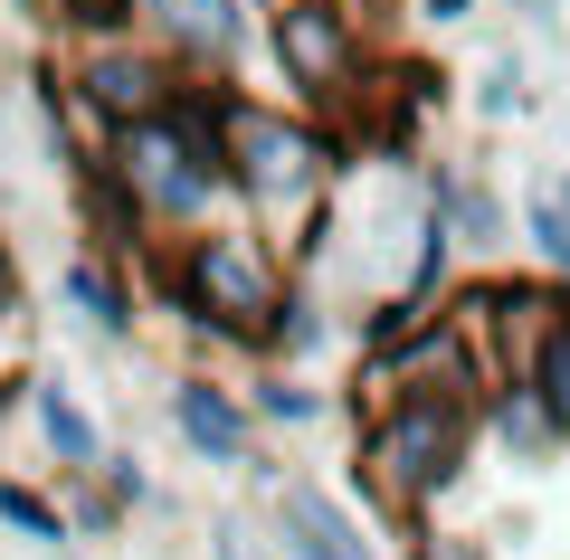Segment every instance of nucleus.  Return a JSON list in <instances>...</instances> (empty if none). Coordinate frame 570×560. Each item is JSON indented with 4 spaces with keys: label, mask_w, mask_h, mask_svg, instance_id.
<instances>
[{
    "label": "nucleus",
    "mask_w": 570,
    "mask_h": 560,
    "mask_svg": "<svg viewBox=\"0 0 570 560\" xmlns=\"http://www.w3.org/2000/svg\"><path fill=\"white\" fill-rule=\"evenodd\" d=\"M58 503H67V522H77V541H115L124 522H134V513H124V503L105 494L96 475H58Z\"/></svg>",
    "instance_id": "412c9836"
},
{
    "label": "nucleus",
    "mask_w": 570,
    "mask_h": 560,
    "mask_svg": "<svg viewBox=\"0 0 570 560\" xmlns=\"http://www.w3.org/2000/svg\"><path fill=\"white\" fill-rule=\"evenodd\" d=\"M381 48H362V29L333 10V0H276L257 20V67H266V96H285L295 115H314L333 143H343L352 105H362V77Z\"/></svg>",
    "instance_id": "39448f33"
},
{
    "label": "nucleus",
    "mask_w": 570,
    "mask_h": 560,
    "mask_svg": "<svg viewBox=\"0 0 570 560\" xmlns=\"http://www.w3.org/2000/svg\"><path fill=\"white\" fill-rule=\"evenodd\" d=\"M400 560H504V551L466 522H419V532H400Z\"/></svg>",
    "instance_id": "5701e85b"
},
{
    "label": "nucleus",
    "mask_w": 570,
    "mask_h": 560,
    "mask_svg": "<svg viewBox=\"0 0 570 560\" xmlns=\"http://www.w3.org/2000/svg\"><path fill=\"white\" fill-rule=\"evenodd\" d=\"M29 29H48L58 48H96V39H134V0H10Z\"/></svg>",
    "instance_id": "dca6fc26"
},
{
    "label": "nucleus",
    "mask_w": 570,
    "mask_h": 560,
    "mask_svg": "<svg viewBox=\"0 0 570 560\" xmlns=\"http://www.w3.org/2000/svg\"><path fill=\"white\" fill-rule=\"evenodd\" d=\"M475 115H485V124H523V115H532V67H523V48H494V58L475 67Z\"/></svg>",
    "instance_id": "a211bd4d"
},
{
    "label": "nucleus",
    "mask_w": 570,
    "mask_h": 560,
    "mask_svg": "<svg viewBox=\"0 0 570 560\" xmlns=\"http://www.w3.org/2000/svg\"><path fill=\"white\" fill-rule=\"evenodd\" d=\"M96 484H105V494L124 503V513H171V494L153 484V465H142V446H105V456H96Z\"/></svg>",
    "instance_id": "aec40b11"
},
{
    "label": "nucleus",
    "mask_w": 570,
    "mask_h": 560,
    "mask_svg": "<svg viewBox=\"0 0 570 560\" xmlns=\"http://www.w3.org/2000/svg\"><path fill=\"white\" fill-rule=\"evenodd\" d=\"M0 532H20L29 551H48V560H77V522H67V503L48 494V484H29V475H0Z\"/></svg>",
    "instance_id": "2eb2a0df"
},
{
    "label": "nucleus",
    "mask_w": 570,
    "mask_h": 560,
    "mask_svg": "<svg viewBox=\"0 0 570 560\" xmlns=\"http://www.w3.org/2000/svg\"><path fill=\"white\" fill-rule=\"evenodd\" d=\"M163 419H171V438L190 446V465L247 475L257 494H276V484L295 475V465H276V456H266V428H257V409H247V390L228 381V371H209V361L171 371V390H163Z\"/></svg>",
    "instance_id": "423d86ee"
},
{
    "label": "nucleus",
    "mask_w": 570,
    "mask_h": 560,
    "mask_svg": "<svg viewBox=\"0 0 570 560\" xmlns=\"http://www.w3.org/2000/svg\"><path fill=\"white\" fill-rule=\"evenodd\" d=\"M419 200L448 219L456 257H485V266H504V257H513V209H504V190L485 180V161L419 153Z\"/></svg>",
    "instance_id": "9b49d317"
},
{
    "label": "nucleus",
    "mask_w": 570,
    "mask_h": 560,
    "mask_svg": "<svg viewBox=\"0 0 570 560\" xmlns=\"http://www.w3.org/2000/svg\"><path fill=\"white\" fill-rule=\"evenodd\" d=\"M257 10H276V0H257Z\"/></svg>",
    "instance_id": "bb28decb"
},
{
    "label": "nucleus",
    "mask_w": 570,
    "mask_h": 560,
    "mask_svg": "<svg viewBox=\"0 0 570 560\" xmlns=\"http://www.w3.org/2000/svg\"><path fill=\"white\" fill-rule=\"evenodd\" d=\"M142 295H153V314L181 323L190 352L266 361L276 314L295 304V266H285L247 219H219V228H200V238L163 247V257L142 266Z\"/></svg>",
    "instance_id": "7ed1b4c3"
},
{
    "label": "nucleus",
    "mask_w": 570,
    "mask_h": 560,
    "mask_svg": "<svg viewBox=\"0 0 570 560\" xmlns=\"http://www.w3.org/2000/svg\"><path fill=\"white\" fill-rule=\"evenodd\" d=\"M0 352L29 361V266H20L10 238H0Z\"/></svg>",
    "instance_id": "b1692460"
},
{
    "label": "nucleus",
    "mask_w": 570,
    "mask_h": 560,
    "mask_svg": "<svg viewBox=\"0 0 570 560\" xmlns=\"http://www.w3.org/2000/svg\"><path fill=\"white\" fill-rule=\"evenodd\" d=\"M20 419L39 428V446H48L58 475H96V456L115 446V438L96 428V409H86V390L67 381V371H48V361L29 371V409H20Z\"/></svg>",
    "instance_id": "f8f14e48"
},
{
    "label": "nucleus",
    "mask_w": 570,
    "mask_h": 560,
    "mask_svg": "<svg viewBox=\"0 0 570 560\" xmlns=\"http://www.w3.org/2000/svg\"><path fill=\"white\" fill-rule=\"evenodd\" d=\"M257 0H134V39L171 58L190 86H247L257 77Z\"/></svg>",
    "instance_id": "0eeeda50"
},
{
    "label": "nucleus",
    "mask_w": 570,
    "mask_h": 560,
    "mask_svg": "<svg viewBox=\"0 0 570 560\" xmlns=\"http://www.w3.org/2000/svg\"><path fill=\"white\" fill-rule=\"evenodd\" d=\"M333 10H343L352 29H362V48H419V20H409V0H333Z\"/></svg>",
    "instance_id": "4be33fe9"
},
{
    "label": "nucleus",
    "mask_w": 570,
    "mask_h": 560,
    "mask_svg": "<svg viewBox=\"0 0 570 560\" xmlns=\"http://www.w3.org/2000/svg\"><path fill=\"white\" fill-rule=\"evenodd\" d=\"M266 541H276V560H381L371 522L352 513L324 475H285L276 494H266Z\"/></svg>",
    "instance_id": "1a4fd4ad"
},
{
    "label": "nucleus",
    "mask_w": 570,
    "mask_h": 560,
    "mask_svg": "<svg viewBox=\"0 0 570 560\" xmlns=\"http://www.w3.org/2000/svg\"><path fill=\"white\" fill-rule=\"evenodd\" d=\"M219 96V143H228V190H238V219L276 247L295 276L324 257L333 209H343L352 153L324 134L314 115H295L266 86H209Z\"/></svg>",
    "instance_id": "f257e3e1"
},
{
    "label": "nucleus",
    "mask_w": 570,
    "mask_h": 560,
    "mask_svg": "<svg viewBox=\"0 0 570 560\" xmlns=\"http://www.w3.org/2000/svg\"><path fill=\"white\" fill-rule=\"evenodd\" d=\"M523 247H532V266L551 285H570V171H551V180L523 190Z\"/></svg>",
    "instance_id": "f3484780"
},
{
    "label": "nucleus",
    "mask_w": 570,
    "mask_h": 560,
    "mask_svg": "<svg viewBox=\"0 0 570 560\" xmlns=\"http://www.w3.org/2000/svg\"><path fill=\"white\" fill-rule=\"evenodd\" d=\"M523 390L542 400V419H551V428L570 438V314L551 323V333H542V352L523 361Z\"/></svg>",
    "instance_id": "6ab92c4d"
},
{
    "label": "nucleus",
    "mask_w": 570,
    "mask_h": 560,
    "mask_svg": "<svg viewBox=\"0 0 570 560\" xmlns=\"http://www.w3.org/2000/svg\"><path fill=\"white\" fill-rule=\"evenodd\" d=\"M209 560H276V541L247 513H209Z\"/></svg>",
    "instance_id": "393cba45"
},
{
    "label": "nucleus",
    "mask_w": 570,
    "mask_h": 560,
    "mask_svg": "<svg viewBox=\"0 0 570 560\" xmlns=\"http://www.w3.org/2000/svg\"><path fill=\"white\" fill-rule=\"evenodd\" d=\"M58 314L77 323L96 352H134L142 323H153V295H142L134 266L96 257V247H67V257H58Z\"/></svg>",
    "instance_id": "9d476101"
},
{
    "label": "nucleus",
    "mask_w": 570,
    "mask_h": 560,
    "mask_svg": "<svg viewBox=\"0 0 570 560\" xmlns=\"http://www.w3.org/2000/svg\"><path fill=\"white\" fill-rule=\"evenodd\" d=\"M58 77L67 96L86 105V115L115 134V124H142V115H163V105H181V67L153 58L142 39H96V48H58Z\"/></svg>",
    "instance_id": "6e6552de"
},
{
    "label": "nucleus",
    "mask_w": 570,
    "mask_h": 560,
    "mask_svg": "<svg viewBox=\"0 0 570 560\" xmlns=\"http://www.w3.org/2000/svg\"><path fill=\"white\" fill-rule=\"evenodd\" d=\"M475 456H485V409L475 400H400L352 428V494L390 532H419L475 475Z\"/></svg>",
    "instance_id": "20e7f679"
},
{
    "label": "nucleus",
    "mask_w": 570,
    "mask_h": 560,
    "mask_svg": "<svg viewBox=\"0 0 570 560\" xmlns=\"http://www.w3.org/2000/svg\"><path fill=\"white\" fill-rule=\"evenodd\" d=\"M247 409H257V428L266 438H305V428H324V419H343V400L333 390H314L305 371H285V361H247Z\"/></svg>",
    "instance_id": "ddd939ff"
},
{
    "label": "nucleus",
    "mask_w": 570,
    "mask_h": 560,
    "mask_svg": "<svg viewBox=\"0 0 570 560\" xmlns=\"http://www.w3.org/2000/svg\"><path fill=\"white\" fill-rule=\"evenodd\" d=\"M485 0H409V20H419V39H438V29H456V20H475Z\"/></svg>",
    "instance_id": "a878e982"
},
{
    "label": "nucleus",
    "mask_w": 570,
    "mask_h": 560,
    "mask_svg": "<svg viewBox=\"0 0 570 560\" xmlns=\"http://www.w3.org/2000/svg\"><path fill=\"white\" fill-rule=\"evenodd\" d=\"M105 180H115V200L134 209V228L153 247H181L200 228L238 219V190H228V143H219V96L209 86H181V105L142 124H115L105 134Z\"/></svg>",
    "instance_id": "f03ea898"
},
{
    "label": "nucleus",
    "mask_w": 570,
    "mask_h": 560,
    "mask_svg": "<svg viewBox=\"0 0 570 560\" xmlns=\"http://www.w3.org/2000/svg\"><path fill=\"white\" fill-rule=\"evenodd\" d=\"M485 446H504L513 465H551V456H570V438L542 419V400H532L523 381L485 390Z\"/></svg>",
    "instance_id": "4468645a"
}]
</instances>
